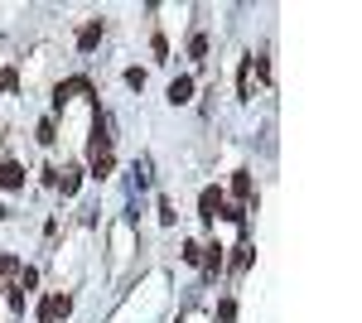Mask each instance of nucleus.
<instances>
[{"label": "nucleus", "instance_id": "obj_8", "mask_svg": "<svg viewBox=\"0 0 362 323\" xmlns=\"http://www.w3.org/2000/svg\"><path fill=\"white\" fill-rule=\"evenodd\" d=\"M232 193H237V198H251V174H247V169H237V179H232Z\"/></svg>", "mask_w": 362, "mask_h": 323}, {"label": "nucleus", "instance_id": "obj_16", "mask_svg": "<svg viewBox=\"0 0 362 323\" xmlns=\"http://www.w3.org/2000/svg\"><path fill=\"white\" fill-rule=\"evenodd\" d=\"M160 222H165V227H174V203H169V198H160Z\"/></svg>", "mask_w": 362, "mask_h": 323}, {"label": "nucleus", "instance_id": "obj_10", "mask_svg": "<svg viewBox=\"0 0 362 323\" xmlns=\"http://www.w3.org/2000/svg\"><path fill=\"white\" fill-rule=\"evenodd\" d=\"M0 92H20V73H15V68L0 73Z\"/></svg>", "mask_w": 362, "mask_h": 323}, {"label": "nucleus", "instance_id": "obj_17", "mask_svg": "<svg viewBox=\"0 0 362 323\" xmlns=\"http://www.w3.org/2000/svg\"><path fill=\"white\" fill-rule=\"evenodd\" d=\"M232 266L242 270V266H251V246H237V256H232Z\"/></svg>", "mask_w": 362, "mask_h": 323}, {"label": "nucleus", "instance_id": "obj_6", "mask_svg": "<svg viewBox=\"0 0 362 323\" xmlns=\"http://www.w3.org/2000/svg\"><path fill=\"white\" fill-rule=\"evenodd\" d=\"M169 102H174V107H189V102H194V78H174L169 82Z\"/></svg>", "mask_w": 362, "mask_h": 323}, {"label": "nucleus", "instance_id": "obj_9", "mask_svg": "<svg viewBox=\"0 0 362 323\" xmlns=\"http://www.w3.org/2000/svg\"><path fill=\"white\" fill-rule=\"evenodd\" d=\"M237 92H242V97H251V58L242 63V73H237Z\"/></svg>", "mask_w": 362, "mask_h": 323}, {"label": "nucleus", "instance_id": "obj_18", "mask_svg": "<svg viewBox=\"0 0 362 323\" xmlns=\"http://www.w3.org/2000/svg\"><path fill=\"white\" fill-rule=\"evenodd\" d=\"M5 217H10V213H5V203H0V222H5Z\"/></svg>", "mask_w": 362, "mask_h": 323}, {"label": "nucleus", "instance_id": "obj_11", "mask_svg": "<svg viewBox=\"0 0 362 323\" xmlns=\"http://www.w3.org/2000/svg\"><path fill=\"white\" fill-rule=\"evenodd\" d=\"M39 145H54V116L39 121Z\"/></svg>", "mask_w": 362, "mask_h": 323}, {"label": "nucleus", "instance_id": "obj_13", "mask_svg": "<svg viewBox=\"0 0 362 323\" xmlns=\"http://www.w3.org/2000/svg\"><path fill=\"white\" fill-rule=\"evenodd\" d=\"M203 54H208V39L194 34V39H189V58H203Z\"/></svg>", "mask_w": 362, "mask_h": 323}, {"label": "nucleus", "instance_id": "obj_3", "mask_svg": "<svg viewBox=\"0 0 362 323\" xmlns=\"http://www.w3.org/2000/svg\"><path fill=\"white\" fill-rule=\"evenodd\" d=\"M102 20H87L83 29H78V49H83V54H92V49H97V44H102Z\"/></svg>", "mask_w": 362, "mask_h": 323}, {"label": "nucleus", "instance_id": "obj_15", "mask_svg": "<svg viewBox=\"0 0 362 323\" xmlns=\"http://www.w3.org/2000/svg\"><path fill=\"white\" fill-rule=\"evenodd\" d=\"M218 319H223V323L237 319V304H232V299H223V304H218Z\"/></svg>", "mask_w": 362, "mask_h": 323}, {"label": "nucleus", "instance_id": "obj_1", "mask_svg": "<svg viewBox=\"0 0 362 323\" xmlns=\"http://www.w3.org/2000/svg\"><path fill=\"white\" fill-rule=\"evenodd\" d=\"M68 309H73L68 295H49L44 304H39V323H58V314H68Z\"/></svg>", "mask_w": 362, "mask_h": 323}, {"label": "nucleus", "instance_id": "obj_4", "mask_svg": "<svg viewBox=\"0 0 362 323\" xmlns=\"http://www.w3.org/2000/svg\"><path fill=\"white\" fill-rule=\"evenodd\" d=\"M73 92H92V82H87V78H73V82H63V87L54 92V107L63 111L68 102H73Z\"/></svg>", "mask_w": 362, "mask_h": 323}, {"label": "nucleus", "instance_id": "obj_2", "mask_svg": "<svg viewBox=\"0 0 362 323\" xmlns=\"http://www.w3.org/2000/svg\"><path fill=\"white\" fill-rule=\"evenodd\" d=\"M198 208H203V217H208V222H213V217H223V213H227V198H223V189H203Z\"/></svg>", "mask_w": 362, "mask_h": 323}, {"label": "nucleus", "instance_id": "obj_12", "mask_svg": "<svg viewBox=\"0 0 362 323\" xmlns=\"http://www.w3.org/2000/svg\"><path fill=\"white\" fill-rule=\"evenodd\" d=\"M20 270H25V266H20V256H5V261H0V275H10V280H15Z\"/></svg>", "mask_w": 362, "mask_h": 323}, {"label": "nucleus", "instance_id": "obj_5", "mask_svg": "<svg viewBox=\"0 0 362 323\" xmlns=\"http://www.w3.org/2000/svg\"><path fill=\"white\" fill-rule=\"evenodd\" d=\"M0 189H25V169L20 164H10V160H0Z\"/></svg>", "mask_w": 362, "mask_h": 323}, {"label": "nucleus", "instance_id": "obj_7", "mask_svg": "<svg viewBox=\"0 0 362 323\" xmlns=\"http://www.w3.org/2000/svg\"><path fill=\"white\" fill-rule=\"evenodd\" d=\"M58 189H63V198H73V193L83 189V169H63L58 174Z\"/></svg>", "mask_w": 362, "mask_h": 323}, {"label": "nucleus", "instance_id": "obj_14", "mask_svg": "<svg viewBox=\"0 0 362 323\" xmlns=\"http://www.w3.org/2000/svg\"><path fill=\"white\" fill-rule=\"evenodd\" d=\"M184 261H189V266H198V261H203V246L189 242V246H184Z\"/></svg>", "mask_w": 362, "mask_h": 323}]
</instances>
